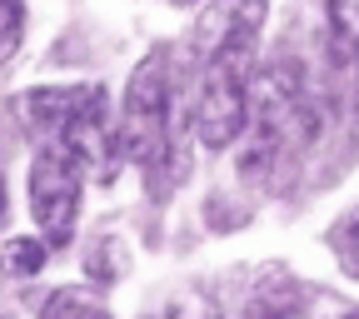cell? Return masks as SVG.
<instances>
[{"mask_svg":"<svg viewBox=\"0 0 359 319\" xmlns=\"http://www.w3.org/2000/svg\"><path fill=\"white\" fill-rule=\"evenodd\" d=\"M255 45L259 30H240L200 60L190 125L205 150H230L255 120Z\"/></svg>","mask_w":359,"mask_h":319,"instance_id":"1","label":"cell"},{"mask_svg":"<svg viewBox=\"0 0 359 319\" xmlns=\"http://www.w3.org/2000/svg\"><path fill=\"white\" fill-rule=\"evenodd\" d=\"M115 135H120V160L140 165V170L180 160V150H175L180 145V135H175V75H170L165 45H155V50L130 70Z\"/></svg>","mask_w":359,"mask_h":319,"instance_id":"2","label":"cell"},{"mask_svg":"<svg viewBox=\"0 0 359 319\" xmlns=\"http://www.w3.org/2000/svg\"><path fill=\"white\" fill-rule=\"evenodd\" d=\"M80 160L60 145V140H45L30 160V179H25V195H30V215L40 224V235L50 250H65L75 235V215H80Z\"/></svg>","mask_w":359,"mask_h":319,"instance_id":"3","label":"cell"},{"mask_svg":"<svg viewBox=\"0 0 359 319\" xmlns=\"http://www.w3.org/2000/svg\"><path fill=\"white\" fill-rule=\"evenodd\" d=\"M339 314H354V309L330 290L290 280L280 269H269V280H259L255 294L245 299V319H339Z\"/></svg>","mask_w":359,"mask_h":319,"instance_id":"4","label":"cell"},{"mask_svg":"<svg viewBox=\"0 0 359 319\" xmlns=\"http://www.w3.org/2000/svg\"><path fill=\"white\" fill-rule=\"evenodd\" d=\"M90 90H95V85H40V90H25V95L15 100V115H20V125L30 135H40V145L60 140L65 125L90 100Z\"/></svg>","mask_w":359,"mask_h":319,"instance_id":"5","label":"cell"},{"mask_svg":"<svg viewBox=\"0 0 359 319\" xmlns=\"http://www.w3.org/2000/svg\"><path fill=\"white\" fill-rule=\"evenodd\" d=\"M259 25H264V0H215V6L195 20V55L205 60V55L219 50L230 35L259 30Z\"/></svg>","mask_w":359,"mask_h":319,"instance_id":"6","label":"cell"},{"mask_svg":"<svg viewBox=\"0 0 359 319\" xmlns=\"http://www.w3.org/2000/svg\"><path fill=\"white\" fill-rule=\"evenodd\" d=\"M45 259H50V245L35 240V235H15L6 250H0V285H25L35 280Z\"/></svg>","mask_w":359,"mask_h":319,"instance_id":"7","label":"cell"},{"mask_svg":"<svg viewBox=\"0 0 359 319\" xmlns=\"http://www.w3.org/2000/svg\"><path fill=\"white\" fill-rule=\"evenodd\" d=\"M40 319H110V304L95 290H80V285H60L55 294H45Z\"/></svg>","mask_w":359,"mask_h":319,"instance_id":"8","label":"cell"},{"mask_svg":"<svg viewBox=\"0 0 359 319\" xmlns=\"http://www.w3.org/2000/svg\"><path fill=\"white\" fill-rule=\"evenodd\" d=\"M330 6V45L334 55L359 65V0H325Z\"/></svg>","mask_w":359,"mask_h":319,"instance_id":"9","label":"cell"},{"mask_svg":"<svg viewBox=\"0 0 359 319\" xmlns=\"http://www.w3.org/2000/svg\"><path fill=\"white\" fill-rule=\"evenodd\" d=\"M330 254L339 259V269L349 280H359V205L330 224Z\"/></svg>","mask_w":359,"mask_h":319,"instance_id":"10","label":"cell"},{"mask_svg":"<svg viewBox=\"0 0 359 319\" xmlns=\"http://www.w3.org/2000/svg\"><path fill=\"white\" fill-rule=\"evenodd\" d=\"M25 35V0H0V65H11Z\"/></svg>","mask_w":359,"mask_h":319,"instance_id":"11","label":"cell"},{"mask_svg":"<svg viewBox=\"0 0 359 319\" xmlns=\"http://www.w3.org/2000/svg\"><path fill=\"white\" fill-rule=\"evenodd\" d=\"M170 319H219V299L205 285H190L170 299Z\"/></svg>","mask_w":359,"mask_h":319,"instance_id":"12","label":"cell"},{"mask_svg":"<svg viewBox=\"0 0 359 319\" xmlns=\"http://www.w3.org/2000/svg\"><path fill=\"white\" fill-rule=\"evenodd\" d=\"M85 269H90V280H100V285H115V280H120V269H125L120 240H95V250L85 254Z\"/></svg>","mask_w":359,"mask_h":319,"instance_id":"13","label":"cell"},{"mask_svg":"<svg viewBox=\"0 0 359 319\" xmlns=\"http://www.w3.org/2000/svg\"><path fill=\"white\" fill-rule=\"evenodd\" d=\"M165 6H175V11H195V6H205V0H165Z\"/></svg>","mask_w":359,"mask_h":319,"instance_id":"14","label":"cell"},{"mask_svg":"<svg viewBox=\"0 0 359 319\" xmlns=\"http://www.w3.org/2000/svg\"><path fill=\"white\" fill-rule=\"evenodd\" d=\"M0 219H6V179H0Z\"/></svg>","mask_w":359,"mask_h":319,"instance_id":"15","label":"cell"},{"mask_svg":"<svg viewBox=\"0 0 359 319\" xmlns=\"http://www.w3.org/2000/svg\"><path fill=\"white\" fill-rule=\"evenodd\" d=\"M0 319H15V314H11V309H0Z\"/></svg>","mask_w":359,"mask_h":319,"instance_id":"16","label":"cell"},{"mask_svg":"<svg viewBox=\"0 0 359 319\" xmlns=\"http://www.w3.org/2000/svg\"><path fill=\"white\" fill-rule=\"evenodd\" d=\"M349 319H359V309H354V314H349Z\"/></svg>","mask_w":359,"mask_h":319,"instance_id":"17","label":"cell"}]
</instances>
